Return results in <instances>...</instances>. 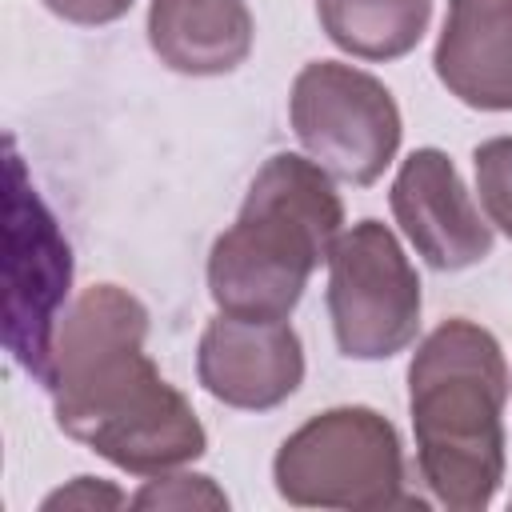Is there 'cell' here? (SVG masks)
Listing matches in <instances>:
<instances>
[{
    "instance_id": "cell-16",
    "label": "cell",
    "mask_w": 512,
    "mask_h": 512,
    "mask_svg": "<svg viewBox=\"0 0 512 512\" xmlns=\"http://www.w3.org/2000/svg\"><path fill=\"white\" fill-rule=\"evenodd\" d=\"M52 16L80 24V28H100V24H116L120 16H128V8L136 0H40Z\"/></svg>"
},
{
    "instance_id": "cell-6",
    "label": "cell",
    "mask_w": 512,
    "mask_h": 512,
    "mask_svg": "<svg viewBox=\"0 0 512 512\" xmlns=\"http://www.w3.org/2000/svg\"><path fill=\"white\" fill-rule=\"evenodd\" d=\"M328 320L348 360H388L420 332V276L396 232L380 220H356L328 252Z\"/></svg>"
},
{
    "instance_id": "cell-10",
    "label": "cell",
    "mask_w": 512,
    "mask_h": 512,
    "mask_svg": "<svg viewBox=\"0 0 512 512\" xmlns=\"http://www.w3.org/2000/svg\"><path fill=\"white\" fill-rule=\"evenodd\" d=\"M432 68L460 104L512 112V0H448Z\"/></svg>"
},
{
    "instance_id": "cell-12",
    "label": "cell",
    "mask_w": 512,
    "mask_h": 512,
    "mask_svg": "<svg viewBox=\"0 0 512 512\" xmlns=\"http://www.w3.org/2000/svg\"><path fill=\"white\" fill-rule=\"evenodd\" d=\"M316 20L340 52L388 64L424 40L432 0H316Z\"/></svg>"
},
{
    "instance_id": "cell-14",
    "label": "cell",
    "mask_w": 512,
    "mask_h": 512,
    "mask_svg": "<svg viewBox=\"0 0 512 512\" xmlns=\"http://www.w3.org/2000/svg\"><path fill=\"white\" fill-rule=\"evenodd\" d=\"M132 508H228L224 488H216L212 476L200 472H160L144 476L140 492L128 500Z\"/></svg>"
},
{
    "instance_id": "cell-15",
    "label": "cell",
    "mask_w": 512,
    "mask_h": 512,
    "mask_svg": "<svg viewBox=\"0 0 512 512\" xmlns=\"http://www.w3.org/2000/svg\"><path fill=\"white\" fill-rule=\"evenodd\" d=\"M128 504V496L108 484V480H96V476H76L68 488H56L52 496H44V512L52 508H120Z\"/></svg>"
},
{
    "instance_id": "cell-2",
    "label": "cell",
    "mask_w": 512,
    "mask_h": 512,
    "mask_svg": "<svg viewBox=\"0 0 512 512\" xmlns=\"http://www.w3.org/2000/svg\"><path fill=\"white\" fill-rule=\"evenodd\" d=\"M508 392L504 348L484 324L452 316L416 344L408 364V412L416 472L436 504L480 512L496 500L508 468Z\"/></svg>"
},
{
    "instance_id": "cell-3",
    "label": "cell",
    "mask_w": 512,
    "mask_h": 512,
    "mask_svg": "<svg viewBox=\"0 0 512 512\" xmlns=\"http://www.w3.org/2000/svg\"><path fill=\"white\" fill-rule=\"evenodd\" d=\"M340 232L344 204L332 176L300 152L268 156L236 220L212 240L208 292L216 308L244 320H288Z\"/></svg>"
},
{
    "instance_id": "cell-7",
    "label": "cell",
    "mask_w": 512,
    "mask_h": 512,
    "mask_svg": "<svg viewBox=\"0 0 512 512\" xmlns=\"http://www.w3.org/2000/svg\"><path fill=\"white\" fill-rule=\"evenodd\" d=\"M12 184H8V324L4 340L12 356L44 380L52 340L60 328V316L68 312V284H72V248L48 212V204L36 196V188L24 184V168L12 156Z\"/></svg>"
},
{
    "instance_id": "cell-1",
    "label": "cell",
    "mask_w": 512,
    "mask_h": 512,
    "mask_svg": "<svg viewBox=\"0 0 512 512\" xmlns=\"http://www.w3.org/2000/svg\"><path fill=\"white\" fill-rule=\"evenodd\" d=\"M148 308L120 284L84 288L60 316L44 388L64 436L132 476H160L208 452L192 400L144 352Z\"/></svg>"
},
{
    "instance_id": "cell-8",
    "label": "cell",
    "mask_w": 512,
    "mask_h": 512,
    "mask_svg": "<svg viewBox=\"0 0 512 512\" xmlns=\"http://www.w3.org/2000/svg\"><path fill=\"white\" fill-rule=\"evenodd\" d=\"M388 204L416 256L436 272H460L492 256V224L480 216L448 152H408L392 180Z\"/></svg>"
},
{
    "instance_id": "cell-5",
    "label": "cell",
    "mask_w": 512,
    "mask_h": 512,
    "mask_svg": "<svg viewBox=\"0 0 512 512\" xmlns=\"http://www.w3.org/2000/svg\"><path fill=\"white\" fill-rule=\"evenodd\" d=\"M288 120L304 152L332 176L368 188L400 152L404 120L396 96L364 68L312 60L288 92Z\"/></svg>"
},
{
    "instance_id": "cell-13",
    "label": "cell",
    "mask_w": 512,
    "mask_h": 512,
    "mask_svg": "<svg viewBox=\"0 0 512 512\" xmlns=\"http://www.w3.org/2000/svg\"><path fill=\"white\" fill-rule=\"evenodd\" d=\"M480 208L492 228L512 240V136H492L472 148Z\"/></svg>"
},
{
    "instance_id": "cell-9",
    "label": "cell",
    "mask_w": 512,
    "mask_h": 512,
    "mask_svg": "<svg viewBox=\"0 0 512 512\" xmlns=\"http://www.w3.org/2000/svg\"><path fill=\"white\" fill-rule=\"evenodd\" d=\"M196 380L228 408L268 412L304 384V344L288 320L212 316L196 348Z\"/></svg>"
},
{
    "instance_id": "cell-11",
    "label": "cell",
    "mask_w": 512,
    "mask_h": 512,
    "mask_svg": "<svg viewBox=\"0 0 512 512\" xmlns=\"http://www.w3.org/2000/svg\"><path fill=\"white\" fill-rule=\"evenodd\" d=\"M256 40V20L244 0H152L148 44L180 76L236 72Z\"/></svg>"
},
{
    "instance_id": "cell-4",
    "label": "cell",
    "mask_w": 512,
    "mask_h": 512,
    "mask_svg": "<svg viewBox=\"0 0 512 512\" xmlns=\"http://www.w3.org/2000/svg\"><path fill=\"white\" fill-rule=\"evenodd\" d=\"M276 492L296 508H392L420 504L404 492V448L388 416L340 404L304 420L276 448Z\"/></svg>"
}]
</instances>
